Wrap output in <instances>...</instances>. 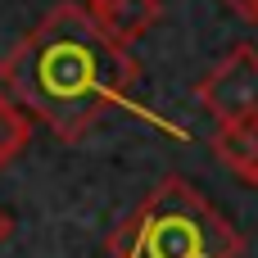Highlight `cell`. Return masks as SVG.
Wrapping results in <instances>:
<instances>
[{
    "label": "cell",
    "mask_w": 258,
    "mask_h": 258,
    "mask_svg": "<svg viewBox=\"0 0 258 258\" xmlns=\"http://www.w3.org/2000/svg\"><path fill=\"white\" fill-rule=\"evenodd\" d=\"M27 136H32L27 118H23V113H18V109H14V104L0 95V168H5V163L18 154L23 145H27Z\"/></svg>",
    "instance_id": "cell-6"
},
{
    "label": "cell",
    "mask_w": 258,
    "mask_h": 258,
    "mask_svg": "<svg viewBox=\"0 0 258 258\" xmlns=\"http://www.w3.org/2000/svg\"><path fill=\"white\" fill-rule=\"evenodd\" d=\"M109 258H245L240 231L186 177L159 181L104 240Z\"/></svg>",
    "instance_id": "cell-2"
},
{
    "label": "cell",
    "mask_w": 258,
    "mask_h": 258,
    "mask_svg": "<svg viewBox=\"0 0 258 258\" xmlns=\"http://www.w3.org/2000/svg\"><path fill=\"white\" fill-rule=\"evenodd\" d=\"M159 14H163V0H109L104 9H95L91 18L100 23V32L113 41V45H132V41H141L154 23H159Z\"/></svg>",
    "instance_id": "cell-4"
},
{
    "label": "cell",
    "mask_w": 258,
    "mask_h": 258,
    "mask_svg": "<svg viewBox=\"0 0 258 258\" xmlns=\"http://www.w3.org/2000/svg\"><path fill=\"white\" fill-rule=\"evenodd\" d=\"M82 5H86V9H91V14H95V9H104V5H109V0H82Z\"/></svg>",
    "instance_id": "cell-9"
},
{
    "label": "cell",
    "mask_w": 258,
    "mask_h": 258,
    "mask_svg": "<svg viewBox=\"0 0 258 258\" xmlns=\"http://www.w3.org/2000/svg\"><path fill=\"white\" fill-rule=\"evenodd\" d=\"M227 5H231L240 18H254V23H258V0H227Z\"/></svg>",
    "instance_id": "cell-7"
},
{
    "label": "cell",
    "mask_w": 258,
    "mask_h": 258,
    "mask_svg": "<svg viewBox=\"0 0 258 258\" xmlns=\"http://www.w3.org/2000/svg\"><path fill=\"white\" fill-rule=\"evenodd\" d=\"M213 154L254 186L258 177V122H240V127H218L213 136Z\"/></svg>",
    "instance_id": "cell-5"
},
{
    "label": "cell",
    "mask_w": 258,
    "mask_h": 258,
    "mask_svg": "<svg viewBox=\"0 0 258 258\" xmlns=\"http://www.w3.org/2000/svg\"><path fill=\"white\" fill-rule=\"evenodd\" d=\"M195 100L218 127L258 122V45H231L195 86Z\"/></svg>",
    "instance_id": "cell-3"
},
{
    "label": "cell",
    "mask_w": 258,
    "mask_h": 258,
    "mask_svg": "<svg viewBox=\"0 0 258 258\" xmlns=\"http://www.w3.org/2000/svg\"><path fill=\"white\" fill-rule=\"evenodd\" d=\"M254 186H258V177H254Z\"/></svg>",
    "instance_id": "cell-10"
},
{
    "label": "cell",
    "mask_w": 258,
    "mask_h": 258,
    "mask_svg": "<svg viewBox=\"0 0 258 258\" xmlns=\"http://www.w3.org/2000/svg\"><path fill=\"white\" fill-rule=\"evenodd\" d=\"M136 77V59L113 45L77 0L54 5L0 59V95L27 127H45L59 141L86 136L109 109L127 104Z\"/></svg>",
    "instance_id": "cell-1"
},
{
    "label": "cell",
    "mask_w": 258,
    "mask_h": 258,
    "mask_svg": "<svg viewBox=\"0 0 258 258\" xmlns=\"http://www.w3.org/2000/svg\"><path fill=\"white\" fill-rule=\"evenodd\" d=\"M9 231H14V218H9V213H5V209H0V245H5V240H9Z\"/></svg>",
    "instance_id": "cell-8"
}]
</instances>
